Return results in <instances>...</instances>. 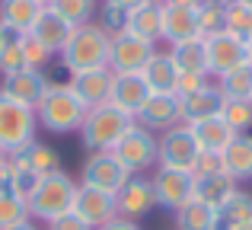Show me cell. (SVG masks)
<instances>
[{
  "instance_id": "cell-1",
  "label": "cell",
  "mask_w": 252,
  "mask_h": 230,
  "mask_svg": "<svg viewBox=\"0 0 252 230\" xmlns=\"http://www.w3.org/2000/svg\"><path fill=\"white\" fill-rule=\"evenodd\" d=\"M35 118L51 134H70V131H80L86 118V106L67 83H48L45 96L35 106Z\"/></svg>"
},
{
  "instance_id": "cell-2",
  "label": "cell",
  "mask_w": 252,
  "mask_h": 230,
  "mask_svg": "<svg viewBox=\"0 0 252 230\" xmlns=\"http://www.w3.org/2000/svg\"><path fill=\"white\" fill-rule=\"evenodd\" d=\"M109 45H112V35L99 23L77 26L70 42L64 45V51H61L64 70H67V74H80V70L109 67Z\"/></svg>"
},
{
  "instance_id": "cell-3",
  "label": "cell",
  "mask_w": 252,
  "mask_h": 230,
  "mask_svg": "<svg viewBox=\"0 0 252 230\" xmlns=\"http://www.w3.org/2000/svg\"><path fill=\"white\" fill-rule=\"evenodd\" d=\"M74 195H77V182L64 169H55V173L42 176L32 198L26 201L29 205V218L51 224L55 218H61V214H67L74 208Z\"/></svg>"
},
{
  "instance_id": "cell-4",
  "label": "cell",
  "mask_w": 252,
  "mask_h": 230,
  "mask_svg": "<svg viewBox=\"0 0 252 230\" xmlns=\"http://www.w3.org/2000/svg\"><path fill=\"white\" fill-rule=\"evenodd\" d=\"M131 125H134V118L128 112L115 109L112 102H102V106H96V109H86V118L80 125V141L90 154H96V150H112Z\"/></svg>"
},
{
  "instance_id": "cell-5",
  "label": "cell",
  "mask_w": 252,
  "mask_h": 230,
  "mask_svg": "<svg viewBox=\"0 0 252 230\" xmlns=\"http://www.w3.org/2000/svg\"><path fill=\"white\" fill-rule=\"evenodd\" d=\"M35 128H38V118L35 109L29 106H19V102L6 99L0 93V150L6 157L26 150L32 141H35Z\"/></svg>"
},
{
  "instance_id": "cell-6",
  "label": "cell",
  "mask_w": 252,
  "mask_h": 230,
  "mask_svg": "<svg viewBox=\"0 0 252 230\" xmlns=\"http://www.w3.org/2000/svg\"><path fill=\"white\" fill-rule=\"evenodd\" d=\"M112 154L118 157V163H122L131 176H141V173H147V169L157 166V137H154V131H147L144 125L134 122L122 134V141L112 147Z\"/></svg>"
},
{
  "instance_id": "cell-7",
  "label": "cell",
  "mask_w": 252,
  "mask_h": 230,
  "mask_svg": "<svg viewBox=\"0 0 252 230\" xmlns=\"http://www.w3.org/2000/svg\"><path fill=\"white\" fill-rule=\"evenodd\" d=\"M198 154H201V147H198L189 125H172V128H166L160 134V141H157V166L191 173Z\"/></svg>"
},
{
  "instance_id": "cell-8",
  "label": "cell",
  "mask_w": 252,
  "mask_h": 230,
  "mask_svg": "<svg viewBox=\"0 0 252 230\" xmlns=\"http://www.w3.org/2000/svg\"><path fill=\"white\" fill-rule=\"evenodd\" d=\"M204 48H208V74H214V77H223V74H230V70L249 64L246 38H240L230 29L208 35L204 38Z\"/></svg>"
},
{
  "instance_id": "cell-9",
  "label": "cell",
  "mask_w": 252,
  "mask_h": 230,
  "mask_svg": "<svg viewBox=\"0 0 252 230\" xmlns=\"http://www.w3.org/2000/svg\"><path fill=\"white\" fill-rule=\"evenodd\" d=\"M131 179V173L118 163V157L112 150H96L83 160L80 169V186H93V189H102V192L118 195V189Z\"/></svg>"
},
{
  "instance_id": "cell-10",
  "label": "cell",
  "mask_w": 252,
  "mask_h": 230,
  "mask_svg": "<svg viewBox=\"0 0 252 230\" xmlns=\"http://www.w3.org/2000/svg\"><path fill=\"white\" fill-rule=\"evenodd\" d=\"M154 45L144 42V38L131 35V32H118L112 35L109 45V70L112 74H141L144 64L154 58Z\"/></svg>"
},
{
  "instance_id": "cell-11",
  "label": "cell",
  "mask_w": 252,
  "mask_h": 230,
  "mask_svg": "<svg viewBox=\"0 0 252 230\" xmlns=\"http://www.w3.org/2000/svg\"><path fill=\"white\" fill-rule=\"evenodd\" d=\"M70 211L90 224L93 230L105 227L109 221L118 218V205H115V195L112 192H102V189H93V186H77V195H74V208Z\"/></svg>"
},
{
  "instance_id": "cell-12",
  "label": "cell",
  "mask_w": 252,
  "mask_h": 230,
  "mask_svg": "<svg viewBox=\"0 0 252 230\" xmlns=\"http://www.w3.org/2000/svg\"><path fill=\"white\" fill-rule=\"evenodd\" d=\"M154 195H157V205L169 208V211H179L185 201H191L195 195V176L185 173V169H166V166H157L154 173Z\"/></svg>"
},
{
  "instance_id": "cell-13",
  "label": "cell",
  "mask_w": 252,
  "mask_h": 230,
  "mask_svg": "<svg viewBox=\"0 0 252 230\" xmlns=\"http://www.w3.org/2000/svg\"><path fill=\"white\" fill-rule=\"evenodd\" d=\"M115 205H118V218H128L137 221L144 214H150L157 208V195H154V182L144 179V176H131L115 195Z\"/></svg>"
},
{
  "instance_id": "cell-14",
  "label": "cell",
  "mask_w": 252,
  "mask_h": 230,
  "mask_svg": "<svg viewBox=\"0 0 252 230\" xmlns=\"http://www.w3.org/2000/svg\"><path fill=\"white\" fill-rule=\"evenodd\" d=\"M45 90H48L45 74L42 70H32V67H23V70H16V74H6L3 83H0V93H3L6 99L19 102V106H29V109L38 106V99L45 96Z\"/></svg>"
},
{
  "instance_id": "cell-15",
  "label": "cell",
  "mask_w": 252,
  "mask_h": 230,
  "mask_svg": "<svg viewBox=\"0 0 252 230\" xmlns=\"http://www.w3.org/2000/svg\"><path fill=\"white\" fill-rule=\"evenodd\" d=\"M134 122L144 125L147 131H166V128H172V125H179L182 122L179 96L176 93H150Z\"/></svg>"
},
{
  "instance_id": "cell-16",
  "label": "cell",
  "mask_w": 252,
  "mask_h": 230,
  "mask_svg": "<svg viewBox=\"0 0 252 230\" xmlns=\"http://www.w3.org/2000/svg\"><path fill=\"white\" fill-rule=\"evenodd\" d=\"M150 90L144 83L141 74H115L112 77V90H109V102L122 112H128L131 118H137V112L144 109Z\"/></svg>"
},
{
  "instance_id": "cell-17",
  "label": "cell",
  "mask_w": 252,
  "mask_h": 230,
  "mask_svg": "<svg viewBox=\"0 0 252 230\" xmlns=\"http://www.w3.org/2000/svg\"><path fill=\"white\" fill-rule=\"evenodd\" d=\"M112 70L109 67H96V70H80V74H70L67 87L80 96V102L86 109H96L102 102H109V90H112Z\"/></svg>"
},
{
  "instance_id": "cell-18",
  "label": "cell",
  "mask_w": 252,
  "mask_h": 230,
  "mask_svg": "<svg viewBox=\"0 0 252 230\" xmlns=\"http://www.w3.org/2000/svg\"><path fill=\"white\" fill-rule=\"evenodd\" d=\"M125 32H131V35L157 45L163 38V3L160 0H147V3H141L137 10H131Z\"/></svg>"
},
{
  "instance_id": "cell-19",
  "label": "cell",
  "mask_w": 252,
  "mask_h": 230,
  "mask_svg": "<svg viewBox=\"0 0 252 230\" xmlns=\"http://www.w3.org/2000/svg\"><path fill=\"white\" fill-rule=\"evenodd\" d=\"M163 38H166L169 45L189 42V38H201V29H198V10L163 3Z\"/></svg>"
},
{
  "instance_id": "cell-20",
  "label": "cell",
  "mask_w": 252,
  "mask_h": 230,
  "mask_svg": "<svg viewBox=\"0 0 252 230\" xmlns=\"http://www.w3.org/2000/svg\"><path fill=\"white\" fill-rule=\"evenodd\" d=\"M45 6L38 0H0V26L19 35H29Z\"/></svg>"
},
{
  "instance_id": "cell-21",
  "label": "cell",
  "mask_w": 252,
  "mask_h": 230,
  "mask_svg": "<svg viewBox=\"0 0 252 230\" xmlns=\"http://www.w3.org/2000/svg\"><path fill=\"white\" fill-rule=\"evenodd\" d=\"M29 35H35L38 42L51 51V55H61L64 45L70 42V35H74V26H70L64 16H58L55 10H48V6H45V13L38 16V23L32 26Z\"/></svg>"
},
{
  "instance_id": "cell-22",
  "label": "cell",
  "mask_w": 252,
  "mask_h": 230,
  "mask_svg": "<svg viewBox=\"0 0 252 230\" xmlns=\"http://www.w3.org/2000/svg\"><path fill=\"white\" fill-rule=\"evenodd\" d=\"M144 83H147L150 93H176V80H179V67L172 61L169 51H154L147 64L141 70Z\"/></svg>"
},
{
  "instance_id": "cell-23",
  "label": "cell",
  "mask_w": 252,
  "mask_h": 230,
  "mask_svg": "<svg viewBox=\"0 0 252 230\" xmlns=\"http://www.w3.org/2000/svg\"><path fill=\"white\" fill-rule=\"evenodd\" d=\"M223 93L217 87H204L191 96H182L179 106H182V122L191 125V122H201V118H214L223 112Z\"/></svg>"
},
{
  "instance_id": "cell-24",
  "label": "cell",
  "mask_w": 252,
  "mask_h": 230,
  "mask_svg": "<svg viewBox=\"0 0 252 230\" xmlns=\"http://www.w3.org/2000/svg\"><path fill=\"white\" fill-rule=\"evenodd\" d=\"M220 157H223V173L233 182L252 179V134H236Z\"/></svg>"
},
{
  "instance_id": "cell-25",
  "label": "cell",
  "mask_w": 252,
  "mask_h": 230,
  "mask_svg": "<svg viewBox=\"0 0 252 230\" xmlns=\"http://www.w3.org/2000/svg\"><path fill=\"white\" fill-rule=\"evenodd\" d=\"M189 128H191V134H195L198 147H201V150H214V154H223V150H227V144L236 137V131L230 128L220 115L201 118V122H191Z\"/></svg>"
},
{
  "instance_id": "cell-26",
  "label": "cell",
  "mask_w": 252,
  "mask_h": 230,
  "mask_svg": "<svg viewBox=\"0 0 252 230\" xmlns=\"http://www.w3.org/2000/svg\"><path fill=\"white\" fill-rule=\"evenodd\" d=\"M176 230H220L217 221V208L204 205V201L191 198L176 211Z\"/></svg>"
},
{
  "instance_id": "cell-27",
  "label": "cell",
  "mask_w": 252,
  "mask_h": 230,
  "mask_svg": "<svg viewBox=\"0 0 252 230\" xmlns=\"http://www.w3.org/2000/svg\"><path fill=\"white\" fill-rule=\"evenodd\" d=\"M169 55L176 61L179 74H208V48H204V38H189V42L172 45Z\"/></svg>"
},
{
  "instance_id": "cell-28",
  "label": "cell",
  "mask_w": 252,
  "mask_h": 230,
  "mask_svg": "<svg viewBox=\"0 0 252 230\" xmlns=\"http://www.w3.org/2000/svg\"><path fill=\"white\" fill-rule=\"evenodd\" d=\"M16 166H26V169H32L35 176H48V173H55V169H61V160H58V154L48 147V144H38V141H32L26 150H19V154H13L10 157Z\"/></svg>"
},
{
  "instance_id": "cell-29",
  "label": "cell",
  "mask_w": 252,
  "mask_h": 230,
  "mask_svg": "<svg viewBox=\"0 0 252 230\" xmlns=\"http://www.w3.org/2000/svg\"><path fill=\"white\" fill-rule=\"evenodd\" d=\"M233 192H236V182L230 179L227 173H217V176H201V179H195V195H191V198L204 201V205H211V208H220Z\"/></svg>"
},
{
  "instance_id": "cell-30",
  "label": "cell",
  "mask_w": 252,
  "mask_h": 230,
  "mask_svg": "<svg viewBox=\"0 0 252 230\" xmlns=\"http://www.w3.org/2000/svg\"><path fill=\"white\" fill-rule=\"evenodd\" d=\"M217 221H220V230H233V227L252 224V195L236 189V192L217 208Z\"/></svg>"
},
{
  "instance_id": "cell-31",
  "label": "cell",
  "mask_w": 252,
  "mask_h": 230,
  "mask_svg": "<svg viewBox=\"0 0 252 230\" xmlns=\"http://www.w3.org/2000/svg\"><path fill=\"white\" fill-rule=\"evenodd\" d=\"M23 42H26V35L3 29V38H0V77L16 74V70L26 67V48H23Z\"/></svg>"
},
{
  "instance_id": "cell-32",
  "label": "cell",
  "mask_w": 252,
  "mask_h": 230,
  "mask_svg": "<svg viewBox=\"0 0 252 230\" xmlns=\"http://www.w3.org/2000/svg\"><path fill=\"white\" fill-rule=\"evenodd\" d=\"M217 90L223 93V99H249L252 96V64H243V67L230 70V74L217 77Z\"/></svg>"
},
{
  "instance_id": "cell-33",
  "label": "cell",
  "mask_w": 252,
  "mask_h": 230,
  "mask_svg": "<svg viewBox=\"0 0 252 230\" xmlns=\"http://www.w3.org/2000/svg\"><path fill=\"white\" fill-rule=\"evenodd\" d=\"M48 10H55L58 16H64L70 26H86L96 13V0H51Z\"/></svg>"
},
{
  "instance_id": "cell-34",
  "label": "cell",
  "mask_w": 252,
  "mask_h": 230,
  "mask_svg": "<svg viewBox=\"0 0 252 230\" xmlns=\"http://www.w3.org/2000/svg\"><path fill=\"white\" fill-rule=\"evenodd\" d=\"M198 29H201V38L214 35V32H223L227 29V6L204 0V3L198 6Z\"/></svg>"
},
{
  "instance_id": "cell-35",
  "label": "cell",
  "mask_w": 252,
  "mask_h": 230,
  "mask_svg": "<svg viewBox=\"0 0 252 230\" xmlns=\"http://www.w3.org/2000/svg\"><path fill=\"white\" fill-rule=\"evenodd\" d=\"M220 118L236 131V134H246V131L252 128V102L249 99H227L223 102Z\"/></svg>"
},
{
  "instance_id": "cell-36",
  "label": "cell",
  "mask_w": 252,
  "mask_h": 230,
  "mask_svg": "<svg viewBox=\"0 0 252 230\" xmlns=\"http://www.w3.org/2000/svg\"><path fill=\"white\" fill-rule=\"evenodd\" d=\"M23 221H29V205L10 192H0V230H10Z\"/></svg>"
},
{
  "instance_id": "cell-37",
  "label": "cell",
  "mask_w": 252,
  "mask_h": 230,
  "mask_svg": "<svg viewBox=\"0 0 252 230\" xmlns=\"http://www.w3.org/2000/svg\"><path fill=\"white\" fill-rule=\"evenodd\" d=\"M10 163H13V160H10ZM38 179H42V176H35L32 169H26V166H16V163H13L10 195H16V198L29 201V198H32V192H35V186H38Z\"/></svg>"
},
{
  "instance_id": "cell-38",
  "label": "cell",
  "mask_w": 252,
  "mask_h": 230,
  "mask_svg": "<svg viewBox=\"0 0 252 230\" xmlns=\"http://www.w3.org/2000/svg\"><path fill=\"white\" fill-rule=\"evenodd\" d=\"M227 29L236 32L240 38H252V6H240V3H230L227 6Z\"/></svg>"
},
{
  "instance_id": "cell-39",
  "label": "cell",
  "mask_w": 252,
  "mask_h": 230,
  "mask_svg": "<svg viewBox=\"0 0 252 230\" xmlns=\"http://www.w3.org/2000/svg\"><path fill=\"white\" fill-rule=\"evenodd\" d=\"M23 48H26V67H32V70H45V64L51 61V51L45 48L42 42H38L35 35H26V42H23Z\"/></svg>"
},
{
  "instance_id": "cell-40",
  "label": "cell",
  "mask_w": 252,
  "mask_h": 230,
  "mask_svg": "<svg viewBox=\"0 0 252 230\" xmlns=\"http://www.w3.org/2000/svg\"><path fill=\"white\" fill-rule=\"evenodd\" d=\"M99 26H102L109 35H118V32H125V26H128V10L105 3L102 13H99Z\"/></svg>"
},
{
  "instance_id": "cell-41",
  "label": "cell",
  "mask_w": 252,
  "mask_h": 230,
  "mask_svg": "<svg viewBox=\"0 0 252 230\" xmlns=\"http://www.w3.org/2000/svg\"><path fill=\"white\" fill-rule=\"evenodd\" d=\"M217 173H223V157L214 154V150H201L195 166H191V176L201 179V176H217Z\"/></svg>"
},
{
  "instance_id": "cell-42",
  "label": "cell",
  "mask_w": 252,
  "mask_h": 230,
  "mask_svg": "<svg viewBox=\"0 0 252 230\" xmlns=\"http://www.w3.org/2000/svg\"><path fill=\"white\" fill-rule=\"evenodd\" d=\"M204 87H211L208 74H179V80H176V96L182 99V96H191V93H198V90H204Z\"/></svg>"
},
{
  "instance_id": "cell-43",
  "label": "cell",
  "mask_w": 252,
  "mask_h": 230,
  "mask_svg": "<svg viewBox=\"0 0 252 230\" xmlns=\"http://www.w3.org/2000/svg\"><path fill=\"white\" fill-rule=\"evenodd\" d=\"M48 230H93V227H90V224H83V221L77 218L74 211H67V214H61V218L51 221Z\"/></svg>"
},
{
  "instance_id": "cell-44",
  "label": "cell",
  "mask_w": 252,
  "mask_h": 230,
  "mask_svg": "<svg viewBox=\"0 0 252 230\" xmlns=\"http://www.w3.org/2000/svg\"><path fill=\"white\" fill-rule=\"evenodd\" d=\"M10 179H13V163L3 154V160H0V192H10Z\"/></svg>"
},
{
  "instance_id": "cell-45",
  "label": "cell",
  "mask_w": 252,
  "mask_h": 230,
  "mask_svg": "<svg viewBox=\"0 0 252 230\" xmlns=\"http://www.w3.org/2000/svg\"><path fill=\"white\" fill-rule=\"evenodd\" d=\"M99 230H141V224H137V221H128V218H115Z\"/></svg>"
},
{
  "instance_id": "cell-46",
  "label": "cell",
  "mask_w": 252,
  "mask_h": 230,
  "mask_svg": "<svg viewBox=\"0 0 252 230\" xmlns=\"http://www.w3.org/2000/svg\"><path fill=\"white\" fill-rule=\"evenodd\" d=\"M105 3H112V6H122V10H137L141 3H147V0H105Z\"/></svg>"
},
{
  "instance_id": "cell-47",
  "label": "cell",
  "mask_w": 252,
  "mask_h": 230,
  "mask_svg": "<svg viewBox=\"0 0 252 230\" xmlns=\"http://www.w3.org/2000/svg\"><path fill=\"white\" fill-rule=\"evenodd\" d=\"M163 3H169V6H189V10H198V6H201L204 0H163Z\"/></svg>"
},
{
  "instance_id": "cell-48",
  "label": "cell",
  "mask_w": 252,
  "mask_h": 230,
  "mask_svg": "<svg viewBox=\"0 0 252 230\" xmlns=\"http://www.w3.org/2000/svg\"><path fill=\"white\" fill-rule=\"evenodd\" d=\"M10 230H38L32 221H23V224H16V227H10Z\"/></svg>"
},
{
  "instance_id": "cell-49",
  "label": "cell",
  "mask_w": 252,
  "mask_h": 230,
  "mask_svg": "<svg viewBox=\"0 0 252 230\" xmlns=\"http://www.w3.org/2000/svg\"><path fill=\"white\" fill-rule=\"evenodd\" d=\"M246 55H249V64H252V38L246 42Z\"/></svg>"
},
{
  "instance_id": "cell-50",
  "label": "cell",
  "mask_w": 252,
  "mask_h": 230,
  "mask_svg": "<svg viewBox=\"0 0 252 230\" xmlns=\"http://www.w3.org/2000/svg\"><path fill=\"white\" fill-rule=\"evenodd\" d=\"M211 3H220V6H230L233 0H211Z\"/></svg>"
},
{
  "instance_id": "cell-51",
  "label": "cell",
  "mask_w": 252,
  "mask_h": 230,
  "mask_svg": "<svg viewBox=\"0 0 252 230\" xmlns=\"http://www.w3.org/2000/svg\"><path fill=\"white\" fill-rule=\"evenodd\" d=\"M233 3H240V6H252V0H233Z\"/></svg>"
},
{
  "instance_id": "cell-52",
  "label": "cell",
  "mask_w": 252,
  "mask_h": 230,
  "mask_svg": "<svg viewBox=\"0 0 252 230\" xmlns=\"http://www.w3.org/2000/svg\"><path fill=\"white\" fill-rule=\"evenodd\" d=\"M233 230H252V224H243V227H233Z\"/></svg>"
},
{
  "instance_id": "cell-53",
  "label": "cell",
  "mask_w": 252,
  "mask_h": 230,
  "mask_svg": "<svg viewBox=\"0 0 252 230\" xmlns=\"http://www.w3.org/2000/svg\"><path fill=\"white\" fill-rule=\"evenodd\" d=\"M38 3H42V6H48V3H51V0H38Z\"/></svg>"
},
{
  "instance_id": "cell-54",
  "label": "cell",
  "mask_w": 252,
  "mask_h": 230,
  "mask_svg": "<svg viewBox=\"0 0 252 230\" xmlns=\"http://www.w3.org/2000/svg\"><path fill=\"white\" fill-rule=\"evenodd\" d=\"M0 38H3V26H0Z\"/></svg>"
},
{
  "instance_id": "cell-55",
  "label": "cell",
  "mask_w": 252,
  "mask_h": 230,
  "mask_svg": "<svg viewBox=\"0 0 252 230\" xmlns=\"http://www.w3.org/2000/svg\"><path fill=\"white\" fill-rule=\"evenodd\" d=\"M0 160H3V150H0Z\"/></svg>"
},
{
  "instance_id": "cell-56",
  "label": "cell",
  "mask_w": 252,
  "mask_h": 230,
  "mask_svg": "<svg viewBox=\"0 0 252 230\" xmlns=\"http://www.w3.org/2000/svg\"><path fill=\"white\" fill-rule=\"evenodd\" d=\"M249 102H252V96H249Z\"/></svg>"
},
{
  "instance_id": "cell-57",
  "label": "cell",
  "mask_w": 252,
  "mask_h": 230,
  "mask_svg": "<svg viewBox=\"0 0 252 230\" xmlns=\"http://www.w3.org/2000/svg\"><path fill=\"white\" fill-rule=\"evenodd\" d=\"M160 3H163V0H160Z\"/></svg>"
}]
</instances>
